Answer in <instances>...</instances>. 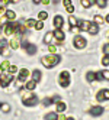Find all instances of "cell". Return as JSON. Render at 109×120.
<instances>
[{
	"instance_id": "cell-44",
	"label": "cell",
	"mask_w": 109,
	"mask_h": 120,
	"mask_svg": "<svg viewBox=\"0 0 109 120\" xmlns=\"http://www.w3.org/2000/svg\"><path fill=\"white\" fill-rule=\"evenodd\" d=\"M2 54H3L4 56H7V55H9V51H7V48H4V49H2Z\"/></svg>"
},
{
	"instance_id": "cell-5",
	"label": "cell",
	"mask_w": 109,
	"mask_h": 120,
	"mask_svg": "<svg viewBox=\"0 0 109 120\" xmlns=\"http://www.w3.org/2000/svg\"><path fill=\"white\" fill-rule=\"evenodd\" d=\"M12 81H13V74L7 72V74H2V75H0V85H2V87H7Z\"/></svg>"
},
{
	"instance_id": "cell-51",
	"label": "cell",
	"mask_w": 109,
	"mask_h": 120,
	"mask_svg": "<svg viewBox=\"0 0 109 120\" xmlns=\"http://www.w3.org/2000/svg\"><path fill=\"white\" fill-rule=\"evenodd\" d=\"M65 120H74V119H73V117H67Z\"/></svg>"
},
{
	"instance_id": "cell-23",
	"label": "cell",
	"mask_w": 109,
	"mask_h": 120,
	"mask_svg": "<svg viewBox=\"0 0 109 120\" xmlns=\"http://www.w3.org/2000/svg\"><path fill=\"white\" fill-rule=\"evenodd\" d=\"M93 23L102 25V23H105V18H103V16H100V15H96L95 18H93Z\"/></svg>"
},
{
	"instance_id": "cell-30",
	"label": "cell",
	"mask_w": 109,
	"mask_h": 120,
	"mask_svg": "<svg viewBox=\"0 0 109 120\" xmlns=\"http://www.w3.org/2000/svg\"><path fill=\"white\" fill-rule=\"evenodd\" d=\"M35 29H36V30H41V29H44V22H42V20H36Z\"/></svg>"
},
{
	"instance_id": "cell-12",
	"label": "cell",
	"mask_w": 109,
	"mask_h": 120,
	"mask_svg": "<svg viewBox=\"0 0 109 120\" xmlns=\"http://www.w3.org/2000/svg\"><path fill=\"white\" fill-rule=\"evenodd\" d=\"M29 77V70H26V68H22V70L19 71V77H18V81L23 82L25 80H26Z\"/></svg>"
},
{
	"instance_id": "cell-33",
	"label": "cell",
	"mask_w": 109,
	"mask_h": 120,
	"mask_svg": "<svg viewBox=\"0 0 109 120\" xmlns=\"http://www.w3.org/2000/svg\"><path fill=\"white\" fill-rule=\"evenodd\" d=\"M100 74H102V77H103V80L109 81V71H108V70H103V71H100Z\"/></svg>"
},
{
	"instance_id": "cell-9",
	"label": "cell",
	"mask_w": 109,
	"mask_h": 120,
	"mask_svg": "<svg viewBox=\"0 0 109 120\" xmlns=\"http://www.w3.org/2000/svg\"><path fill=\"white\" fill-rule=\"evenodd\" d=\"M9 46H10L12 49H18V48L20 46V39H19V35H15V36L12 38V41L9 42Z\"/></svg>"
},
{
	"instance_id": "cell-39",
	"label": "cell",
	"mask_w": 109,
	"mask_h": 120,
	"mask_svg": "<svg viewBox=\"0 0 109 120\" xmlns=\"http://www.w3.org/2000/svg\"><path fill=\"white\" fill-rule=\"evenodd\" d=\"M103 52H105V55H109V44L103 45Z\"/></svg>"
},
{
	"instance_id": "cell-10",
	"label": "cell",
	"mask_w": 109,
	"mask_h": 120,
	"mask_svg": "<svg viewBox=\"0 0 109 120\" xmlns=\"http://www.w3.org/2000/svg\"><path fill=\"white\" fill-rule=\"evenodd\" d=\"M63 25H64L63 16L61 15H55V18H54V26H55V29H61Z\"/></svg>"
},
{
	"instance_id": "cell-35",
	"label": "cell",
	"mask_w": 109,
	"mask_h": 120,
	"mask_svg": "<svg viewBox=\"0 0 109 120\" xmlns=\"http://www.w3.org/2000/svg\"><path fill=\"white\" fill-rule=\"evenodd\" d=\"M42 104L44 106H51L52 104V98H44L42 100Z\"/></svg>"
},
{
	"instance_id": "cell-47",
	"label": "cell",
	"mask_w": 109,
	"mask_h": 120,
	"mask_svg": "<svg viewBox=\"0 0 109 120\" xmlns=\"http://www.w3.org/2000/svg\"><path fill=\"white\" fill-rule=\"evenodd\" d=\"M89 2H90V4H92V6L96 4V0H89Z\"/></svg>"
},
{
	"instance_id": "cell-14",
	"label": "cell",
	"mask_w": 109,
	"mask_h": 120,
	"mask_svg": "<svg viewBox=\"0 0 109 120\" xmlns=\"http://www.w3.org/2000/svg\"><path fill=\"white\" fill-rule=\"evenodd\" d=\"M90 23L92 22H89V20H79V23H77V26L80 28V30H89V28H90Z\"/></svg>"
},
{
	"instance_id": "cell-13",
	"label": "cell",
	"mask_w": 109,
	"mask_h": 120,
	"mask_svg": "<svg viewBox=\"0 0 109 120\" xmlns=\"http://www.w3.org/2000/svg\"><path fill=\"white\" fill-rule=\"evenodd\" d=\"M65 109H67V106H65V103H63L61 100L58 101V103H55V113H58V114H61L63 111H65Z\"/></svg>"
},
{
	"instance_id": "cell-11",
	"label": "cell",
	"mask_w": 109,
	"mask_h": 120,
	"mask_svg": "<svg viewBox=\"0 0 109 120\" xmlns=\"http://www.w3.org/2000/svg\"><path fill=\"white\" fill-rule=\"evenodd\" d=\"M52 33H54V38H55V41H58L60 44H61V42L65 39V35H64V32H63L61 29H55Z\"/></svg>"
},
{
	"instance_id": "cell-41",
	"label": "cell",
	"mask_w": 109,
	"mask_h": 120,
	"mask_svg": "<svg viewBox=\"0 0 109 120\" xmlns=\"http://www.w3.org/2000/svg\"><path fill=\"white\" fill-rule=\"evenodd\" d=\"M63 4L67 7V6H71L73 3H71V0H63Z\"/></svg>"
},
{
	"instance_id": "cell-20",
	"label": "cell",
	"mask_w": 109,
	"mask_h": 120,
	"mask_svg": "<svg viewBox=\"0 0 109 120\" xmlns=\"http://www.w3.org/2000/svg\"><path fill=\"white\" fill-rule=\"evenodd\" d=\"M86 80H87L89 82H93V81H96V72H93V71H89V72L86 74Z\"/></svg>"
},
{
	"instance_id": "cell-1",
	"label": "cell",
	"mask_w": 109,
	"mask_h": 120,
	"mask_svg": "<svg viewBox=\"0 0 109 120\" xmlns=\"http://www.w3.org/2000/svg\"><path fill=\"white\" fill-rule=\"evenodd\" d=\"M60 61H61V56L57 55V54H49L47 56L41 58V64H42L45 68H54L57 64H60Z\"/></svg>"
},
{
	"instance_id": "cell-3",
	"label": "cell",
	"mask_w": 109,
	"mask_h": 120,
	"mask_svg": "<svg viewBox=\"0 0 109 120\" xmlns=\"http://www.w3.org/2000/svg\"><path fill=\"white\" fill-rule=\"evenodd\" d=\"M18 22H7L4 25V35L6 36H12L16 33V28H18Z\"/></svg>"
},
{
	"instance_id": "cell-21",
	"label": "cell",
	"mask_w": 109,
	"mask_h": 120,
	"mask_svg": "<svg viewBox=\"0 0 109 120\" xmlns=\"http://www.w3.org/2000/svg\"><path fill=\"white\" fill-rule=\"evenodd\" d=\"M52 38H54V33L52 32H47V35L44 36V42L47 45H49L51 44V41H52Z\"/></svg>"
},
{
	"instance_id": "cell-15",
	"label": "cell",
	"mask_w": 109,
	"mask_h": 120,
	"mask_svg": "<svg viewBox=\"0 0 109 120\" xmlns=\"http://www.w3.org/2000/svg\"><path fill=\"white\" fill-rule=\"evenodd\" d=\"M6 19H7V22H15V19H16V13L13 12V10H6Z\"/></svg>"
},
{
	"instance_id": "cell-52",
	"label": "cell",
	"mask_w": 109,
	"mask_h": 120,
	"mask_svg": "<svg viewBox=\"0 0 109 120\" xmlns=\"http://www.w3.org/2000/svg\"><path fill=\"white\" fill-rule=\"evenodd\" d=\"M3 74V70H2V67H0V75H2Z\"/></svg>"
},
{
	"instance_id": "cell-24",
	"label": "cell",
	"mask_w": 109,
	"mask_h": 120,
	"mask_svg": "<svg viewBox=\"0 0 109 120\" xmlns=\"http://www.w3.org/2000/svg\"><path fill=\"white\" fill-rule=\"evenodd\" d=\"M0 110H2L3 113H9L10 111V104L9 103H2V104H0Z\"/></svg>"
},
{
	"instance_id": "cell-40",
	"label": "cell",
	"mask_w": 109,
	"mask_h": 120,
	"mask_svg": "<svg viewBox=\"0 0 109 120\" xmlns=\"http://www.w3.org/2000/svg\"><path fill=\"white\" fill-rule=\"evenodd\" d=\"M3 15H6V9H4V6L0 4V18H2Z\"/></svg>"
},
{
	"instance_id": "cell-16",
	"label": "cell",
	"mask_w": 109,
	"mask_h": 120,
	"mask_svg": "<svg viewBox=\"0 0 109 120\" xmlns=\"http://www.w3.org/2000/svg\"><path fill=\"white\" fill-rule=\"evenodd\" d=\"M87 32L90 33V35H96V33L99 32V25H96V23L92 22V23H90V28H89Z\"/></svg>"
},
{
	"instance_id": "cell-29",
	"label": "cell",
	"mask_w": 109,
	"mask_h": 120,
	"mask_svg": "<svg viewBox=\"0 0 109 120\" xmlns=\"http://www.w3.org/2000/svg\"><path fill=\"white\" fill-rule=\"evenodd\" d=\"M0 67H2V70L4 71H9V67H10V62L9 61H4V62H2V65H0Z\"/></svg>"
},
{
	"instance_id": "cell-18",
	"label": "cell",
	"mask_w": 109,
	"mask_h": 120,
	"mask_svg": "<svg viewBox=\"0 0 109 120\" xmlns=\"http://www.w3.org/2000/svg\"><path fill=\"white\" fill-rule=\"evenodd\" d=\"M35 87H36V81H33V80H31V81H28L26 84H25V88H26L28 91H33Z\"/></svg>"
},
{
	"instance_id": "cell-28",
	"label": "cell",
	"mask_w": 109,
	"mask_h": 120,
	"mask_svg": "<svg viewBox=\"0 0 109 120\" xmlns=\"http://www.w3.org/2000/svg\"><path fill=\"white\" fill-rule=\"evenodd\" d=\"M80 4H81L83 7H85V9H89V7L92 6V4H90V2H89V0H80Z\"/></svg>"
},
{
	"instance_id": "cell-25",
	"label": "cell",
	"mask_w": 109,
	"mask_h": 120,
	"mask_svg": "<svg viewBox=\"0 0 109 120\" xmlns=\"http://www.w3.org/2000/svg\"><path fill=\"white\" fill-rule=\"evenodd\" d=\"M69 23H70V26L73 28V26H77V23H79V20L74 18V16H71L70 15V18H69Z\"/></svg>"
},
{
	"instance_id": "cell-26",
	"label": "cell",
	"mask_w": 109,
	"mask_h": 120,
	"mask_svg": "<svg viewBox=\"0 0 109 120\" xmlns=\"http://www.w3.org/2000/svg\"><path fill=\"white\" fill-rule=\"evenodd\" d=\"M47 18H48V13H47L45 10H42V12H39V13H38V19H39V20H42V22H44Z\"/></svg>"
},
{
	"instance_id": "cell-6",
	"label": "cell",
	"mask_w": 109,
	"mask_h": 120,
	"mask_svg": "<svg viewBox=\"0 0 109 120\" xmlns=\"http://www.w3.org/2000/svg\"><path fill=\"white\" fill-rule=\"evenodd\" d=\"M73 44H74V46H76L77 49H83V48L86 46V44H87V42H86V39L83 38V36L77 35L76 38H74V41H73Z\"/></svg>"
},
{
	"instance_id": "cell-38",
	"label": "cell",
	"mask_w": 109,
	"mask_h": 120,
	"mask_svg": "<svg viewBox=\"0 0 109 120\" xmlns=\"http://www.w3.org/2000/svg\"><path fill=\"white\" fill-rule=\"evenodd\" d=\"M9 72H10V74L18 72V67H16V65H10V67H9Z\"/></svg>"
},
{
	"instance_id": "cell-31",
	"label": "cell",
	"mask_w": 109,
	"mask_h": 120,
	"mask_svg": "<svg viewBox=\"0 0 109 120\" xmlns=\"http://www.w3.org/2000/svg\"><path fill=\"white\" fill-rule=\"evenodd\" d=\"M100 91H102L103 100H109V90H108V88H103V90H100Z\"/></svg>"
},
{
	"instance_id": "cell-50",
	"label": "cell",
	"mask_w": 109,
	"mask_h": 120,
	"mask_svg": "<svg viewBox=\"0 0 109 120\" xmlns=\"http://www.w3.org/2000/svg\"><path fill=\"white\" fill-rule=\"evenodd\" d=\"M10 2H13V3H18V2H19V0H10Z\"/></svg>"
},
{
	"instance_id": "cell-46",
	"label": "cell",
	"mask_w": 109,
	"mask_h": 120,
	"mask_svg": "<svg viewBox=\"0 0 109 120\" xmlns=\"http://www.w3.org/2000/svg\"><path fill=\"white\" fill-rule=\"evenodd\" d=\"M41 3H42V4H45V6H47V4H49V0H41Z\"/></svg>"
},
{
	"instance_id": "cell-54",
	"label": "cell",
	"mask_w": 109,
	"mask_h": 120,
	"mask_svg": "<svg viewBox=\"0 0 109 120\" xmlns=\"http://www.w3.org/2000/svg\"><path fill=\"white\" fill-rule=\"evenodd\" d=\"M0 104H2V103H0Z\"/></svg>"
},
{
	"instance_id": "cell-34",
	"label": "cell",
	"mask_w": 109,
	"mask_h": 120,
	"mask_svg": "<svg viewBox=\"0 0 109 120\" xmlns=\"http://www.w3.org/2000/svg\"><path fill=\"white\" fill-rule=\"evenodd\" d=\"M102 65H103V67H108V65H109V55H105V56L102 58Z\"/></svg>"
},
{
	"instance_id": "cell-49",
	"label": "cell",
	"mask_w": 109,
	"mask_h": 120,
	"mask_svg": "<svg viewBox=\"0 0 109 120\" xmlns=\"http://www.w3.org/2000/svg\"><path fill=\"white\" fill-rule=\"evenodd\" d=\"M32 2L35 3V4H38V3H41V0H32Z\"/></svg>"
},
{
	"instance_id": "cell-53",
	"label": "cell",
	"mask_w": 109,
	"mask_h": 120,
	"mask_svg": "<svg viewBox=\"0 0 109 120\" xmlns=\"http://www.w3.org/2000/svg\"><path fill=\"white\" fill-rule=\"evenodd\" d=\"M0 54H2V49H0Z\"/></svg>"
},
{
	"instance_id": "cell-42",
	"label": "cell",
	"mask_w": 109,
	"mask_h": 120,
	"mask_svg": "<svg viewBox=\"0 0 109 120\" xmlns=\"http://www.w3.org/2000/svg\"><path fill=\"white\" fill-rule=\"evenodd\" d=\"M71 32L79 33V32H80V28H79V26H73V28H71Z\"/></svg>"
},
{
	"instance_id": "cell-7",
	"label": "cell",
	"mask_w": 109,
	"mask_h": 120,
	"mask_svg": "<svg viewBox=\"0 0 109 120\" xmlns=\"http://www.w3.org/2000/svg\"><path fill=\"white\" fill-rule=\"evenodd\" d=\"M36 104H38V97L36 96H31V97L23 100V106H26V107H33Z\"/></svg>"
},
{
	"instance_id": "cell-27",
	"label": "cell",
	"mask_w": 109,
	"mask_h": 120,
	"mask_svg": "<svg viewBox=\"0 0 109 120\" xmlns=\"http://www.w3.org/2000/svg\"><path fill=\"white\" fill-rule=\"evenodd\" d=\"M96 4L100 7V9H105L106 4H108V2H106V0H96Z\"/></svg>"
},
{
	"instance_id": "cell-19",
	"label": "cell",
	"mask_w": 109,
	"mask_h": 120,
	"mask_svg": "<svg viewBox=\"0 0 109 120\" xmlns=\"http://www.w3.org/2000/svg\"><path fill=\"white\" fill-rule=\"evenodd\" d=\"M41 77H42V72H41L39 70H33V71H32V80H33V81L38 82V81L41 80Z\"/></svg>"
},
{
	"instance_id": "cell-4",
	"label": "cell",
	"mask_w": 109,
	"mask_h": 120,
	"mask_svg": "<svg viewBox=\"0 0 109 120\" xmlns=\"http://www.w3.org/2000/svg\"><path fill=\"white\" fill-rule=\"evenodd\" d=\"M20 45H22V48L25 49V52H26L28 55H33L36 52V46L33 44H31V42H28V41H23Z\"/></svg>"
},
{
	"instance_id": "cell-36",
	"label": "cell",
	"mask_w": 109,
	"mask_h": 120,
	"mask_svg": "<svg viewBox=\"0 0 109 120\" xmlns=\"http://www.w3.org/2000/svg\"><path fill=\"white\" fill-rule=\"evenodd\" d=\"M48 51H49L51 54H55V52H57V46H55V45H51V44H49V45H48Z\"/></svg>"
},
{
	"instance_id": "cell-17",
	"label": "cell",
	"mask_w": 109,
	"mask_h": 120,
	"mask_svg": "<svg viewBox=\"0 0 109 120\" xmlns=\"http://www.w3.org/2000/svg\"><path fill=\"white\" fill-rule=\"evenodd\" d=\"M25 26L26 28H29V29H35V25H36V20L35 19H26L25 20Z\"/></svg>"
},
{
	"instance_id": "cell-45",
	"label": "cell",
	"mask_w": 109,
	"mask_h": 120,
	"mask_svg": "<svg viewBox=\"0 0 109 120\" xmlns=\"http://www.w3.org/2000/svg\"><path fill=\"white\" fill-rule=\"evenodd\" d=\"M65 119H67L65 116H63V114H58V119H57V120H65Z\"/></svg>"
},
{
	"instance_id": "cell-48",
	"label": "cell",
	"mask_w": 109,
	"mask_h": 120,
	"mask_svg": "<svg viewBox=\"0 0 109 120\" xmlns=\"http://www.w3.org/2000/svg\"><path fill=\"white\" fill-rule=\"evenodd\" d=\"M105 22H106V23H109V13H108V16L105 18Z\"/></svg>"
},
{
	"instance_id": "cell-22",
	"label": "cell",
	"mask_w": 109,
	"mask_h": 120,
	"mask_svg": "<svg viewBox=\"0 0 109 120\" xmlns=\"http://www.w3.org/2000/svg\"><path fill=\"white\" fill-rule=\"evenodd\" d=\"M57 119H58V113H55V111H51V113L45 114V120H57Z\"/></svg>"
},
{
	"instance_id": "cell-8",
	"label": "cell",
	"mask_w": 109,
	"mask_h": 120,
	"mask_svg": "<svg viewBox=\"0 0 109 120\" xmlns=\"http://www.w3.org/2000/svg\"><path fill=\"white\" fill-rule=\"evenodd\" d=\"M103 111H105V109H103L102 106H93V107L90 109V111H89V113H90L92 116L97 117V116H102V114H103Z\"/></svg>"
},
{
	"instance_id": "cell-37",
	"label": "cell",
	"mask_w": 109,
	"mask_h": 120,
	"mask_svg": "<svg viewBox=\"0 0 109 120\" xmlns=\"http://www.w3.org/2000/svg\"><path fill=\"white\" fill-rule=\"evenodd\" d=\"M65 10H67V13H69V15H73V13H74V6H73V4H71V6H67Z\"/></svg>"
},
{
	"instance_id": "cell-43",
	"label": "cell",
	"mask_w": 109,
	"mask_h": 120,
	"mask_svg": "<svg viewBox=\"0 0 109 120\" xmlns=\"http://www.w3.org/2000/svg\"><path fill=\"white\" fill-rule=\"evenodd\" d=\"M51 98H52V103H58V101H60V97H58V96H54Z\"/></svg>"
},
{
	"instance_id": "cell-2",
	"label": "cell",
	"mask_w": 109,
	"mask_h": 120,
	"mask_svg": "<svg viewBox=\"0 0 109 120\" xmlns=\"http://www.w3.org/2000/svg\"><path fill=\"white\" fill-rule=\"evenodd\" d=\"M58 84L61 85L63 88H67L70 85V72L69 71H63L58 77Z\"/></svg>"
},
{
	"instance_id": "cell-32",
	"label": "cell",
	"mask_w": 109,
	"mask_h": 120,
	"mask_svg": "<svg viewBox=\"0 0 109 120\" xmlns=\"http://www.w3.org/2000/svg\"><path fill=\"white\" fill-rule=\"evenodd\" d=\"M7 45H9V42H7L6 39H0V49L7 48Z\"/></svg>"
}]
</instances>
